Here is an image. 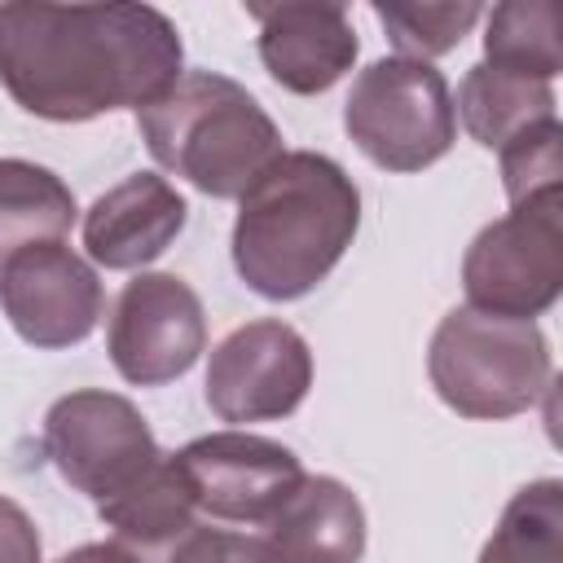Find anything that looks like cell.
<instances>
[{"mask_svg": "<svg viewBox=\"0 0 563 563\" xmlns=\"http://www.w3.org/2000/svg\"><path fill=\"white\" fill-rule=\"evenodd\" d=\"M185 44L154 4H0V84L35 119L141 110L180 79Z\"/></svg>", "mask_w": 563, "mask_h": 563, "instance_id": "cell-1", "label": "cell"}, {"mask_svg": "<svg viewBox=\"0 0 563 563\" xmlns=\"http://www.w3.org/2000/svg\"><path fill=\"white\" fill-rule=\"evenodd\" d=\"M356 229V180L330 154L282 150L238 198L233 268L260 299L290 303L334 273Z\"/></svg>", "mask_w": 563, "mask_h": 563, "instance_id": "cell-2", "label": "cell"}, {"mask_svg": "<svg viewBox=\"0 0 563 563\" xmlns=\"http://www.w3.org/2000/svg\"><path fill=\"white\" fill-rule=\"evenodd\" d=\"M150 158L207 198H242L251 180L282 158V132L268 110L220 70H180V79L136 110Z\"/></svg>", "mask_w": 563, "mask_h": 563, "instance_id": "cell-3", "label": "cell"}, {"mask_svg": "<svg viewBox=\"0 0 563 563\" xmlns=\"http://www.w3.org/2000/svg\"><path fill=\"white\" fill-rule=\"evenodd\" d=\"M427 378L453 413L497 422L528 413L550 391L554 356L537 321H515L462 303L444 312L431 334Z\"/></svg>", "mask_w": 563, "mask_h": 563, "instance_id": "cell-4", "label": "cell"}, {"mask_svg": "<svg viewBox=\"0 0 563 563\" xmlns=\"http://www.w3.org/2000/svg\"><path fill=\"white\" fill-rule=\"evenodd\" d=\"M343 128L374 167L422 172L440 163L457 141L449 79L431 62L378 57L352 79Z\"/></svg>", "mask_w": 563, "mask_h": 563, "instance_id": "cell-5", "label": "cell"}, {"mask_svg": "<svg viewBox=\"0 0 563 563\" xmlns=\"http://www.w3.org/2000/svg\"><path fill=\"white\" fill-rule=\"evenodd\" d=\"M466 308L532 321L563 290V194H541L484 224L462 260Z\"/></svg>", "mask_w": 563, "mask_h": 563, "instance_id": "cell-6", "label": "cell"}, {"mask_svg": "<svg viewBox=\"0 0 563 563\" xmlns=\"http://www.w3.org/2000/svg\"><path fill=\"white\" fill-rule=\"evenodd\" d=\"M44 453L57 475L97 506L128 493L163 462V449L141 409L128 396L101 387H84L48 405Z\"/></svg>", "mask_w": 563, "mask_h": 563, "instance_id": "cell-7", "label": "cell"}, {"mask_svg": "<svg viewBox=\"0 0 563 563\" xmlns=\"http://www.w3.org/2000/svg\"><path fill=\"white\" fill-rule=\"evenodd\" d=\"M106 352L132 387H163L207 352V312L176 273H136L106 325Z\"/></svg>", "mask_w": 563, "mask_h": 563, "instance_id": "cell-8", "label": "cell"}, {"mask_svg": "<svg viewBox=\"0 0 563 563\" xmlns=\"http://www.w3.org/2000/svg\"><path fill=\"white\" fill-rule=\"evenodd\" d=\"M312 387L308 339L277 321L260 317L229 330L207 361V405L220 422H277L290 418Z\"/></svg>", "mask_w": 563, "mask_h": 563, "instance_id": "cell-9", "label": "cell"}, {"mask_svg": "<svg viewBox=\"0 0 563 563\" xmlns=\"http://www.w3.org/2000/svg\"><path fill=\"white\" fill-rule=\"evenodd\" d=\"M106 308L97 268L66 242H40L0 264V312L22 343L57 352L84 343Z\"/></svg>", "mask_w": 563, "mask_h": 563, "instance_id": "cell-10", "label": "cell"}, {"mask_svg": "<svg viewBox=\"0 0 563 563\" xmlns=\"http://www.w3.org/2000/svg\"><path fill=\"white\" fill-rule=\"evenodd\" d=\"M176 462L194 488V506L224 523H268L308 475L295 449L251 431L198 435Z\"/></svg>", "mask_w": 563, "mask_h": 563, "instance_id": "cell-11", "label": "cell"}, {"mask_svg": "<svg viewBox=\"0 0 563 563\" xmlns=\"http://www.w3.org/2000/svg\"><path fill=\"white\" fill-rule=\"evenodd\" d=\"M260 26V62L277 88L295 97L330 92L356 62L361 40L343 4L334 0H282L246 4Z\"/></svg>", "mask_w": 563, "mask_h": 563, "instance_id": "cell-12", "label": "cell"}, {"mask_svg": "<svg viewBox=\"0 0 563 563\" xmlns=\"http://www.w3.org/2000/svg\"><path fill=\"white\" fill-rule=\"evenodd\" d=\"M189 202L158 172H132L84 211V251L110 273L154 264L185 229Z\"/></svg>", "mask_w": 563, "mask_h": 563, "instance_id": "cell-13", "label": "cell"}, {"mask_svg": "<svg viewBox=\"0 0 563 563\" xmlns=\"http://www.w3.org/2000/svg\"><path fill=\"white\" fill-rule=\"evenodd\" d=\"M268 563H361L365 506L334 475H303L290 501L264 523Z\"/></svg>", "mask_w": 563, "mask_h": 563, "instance_id": "cell-14", "label": "cell"}, {"mask_svg": "<svg viewBox=\"0 0 563 563\" xmlns=\"http://www.w3.org/2000/svg\"><path fill=\"white\" fill-rule=\"evenodd\" d=\"M554 106H559V97L550 84L475 62L462 75L453 114H462V128L471 132V141H479L484 150H501L523 128H532L541 119H559Z\"/></svg>", "mask_w": 563, "mask_h": 563, "instance_id": "cell-15", "label": "cell"}, {"mask_svg": "<svg viewBox=\"0 0 563 563\" xmlns=\"http://www.w3.org/2000/svg\"><path fill=\"white\" fill-rule=\"evenodd\" d=\"M75 216V194L57 172L31 158H0V264L26 246L62 242Z\"/></svg>", "mask_w": 563, "mask_h": 563, "instance_id": "cell-16", "label": "cell"}, {"mask_svg": "<svg viewBox=\"0 0 563 563\" xmlns=\"http://www.w3.org/2000/svg\"><path fill=\"white\" fill-rule=\"evenodd\" d=\"M97 515H101L106 528H114V537L123 545L154 550V545H167V541L185 537L194 528L198 506H194V488H189L176 453H163V462L141 484L101 501Z\"/></svg>", "mask_w": 563, "mask_h": 563, "instance_id": "cell-17", "label": "cell"}, {"mask_svg": "<svg viewBox=\"0 0 563 563\" xmlns=\"http://www.w3.org/2000/svg\"><path fill=\"white\" fill-rule=\"evenodd\" d=\"M484 62L550 84L563 70L559 53V4L554 0H506L488 13Z\"/></svg>", "mask_w": 563, "mask_h": 563, "instance_id": "cell-18", "label": "cell"}, {"mask_svg": "<svg viewBox=\"0 0 563 563\" xmlns=\"http://www.w3.org/2000/svg\"><path fill=\"white\" fill-rule=\"evenodd\" d=\"M479 563H563V484H523L506 501L493 537L479 550Z\"/></svg>", "mask_w": 563, "mask_h": 563, "instance_id": "cell-19", "label": "cell"}, {"mask_svg": "<svg viewBox=\"0 0 563 563\" xmlns=\"http://www.w3.org/2000/svg\"><path fill=\"white\" fill-rule=\"evenodd\" d=\"M374 18L383 22L387 40L400 48L396 57H413V62H431L449 48H457L471 26L484 18V9L475 0H457V4H405V0H378Z\"/></svg>", "mask_w": 563, "mask_h": 563, "instance_id": "cell-20", "label": "cell"}, {"mask_svg": "<svg viewBox=\"0 0 563 563\" xmlns=\"http://www.w3.org/2000/svg\"><path fill=\"white\" fill-rule=\"evenodd\" d=\"M501 185L510 207L541 198V194H563V128L559 119H541L510 136L501 150Z\"/></svg>", "mask_w": 563, "mask_h": 563, "instance_id": "cell-21", "label": "cell"}, {"mask_svg": "<svg viewBox=\"0 0 563 563\" xmlns=\"http://www.w3.org/2000/svg\"><path fill=\"white\" fill-rule=\"evenodd\" d=\"M167 563H268L264 545L246 532H229V528H189Z\"/></svg>", "mask_w": 563, "mask_h": 563, "instance_id": "cell-22", "label": "cell"}, {"mask_svg": "<svg viewBox=\"0 0 563 563\" xmlns=\"http://www.w3.org/2000/svg\"><path fill=\"white\" fill-rule=\"evenodd\" d=\"M0 563H40V532L31 515L0 493Z\"/></svg>", "mask_w": 563, "mask_h": 563, "instance_id": "cell-23", "label": "cell"}, {"mask_svg": "<svg viewBox=\"0 0 563 563\" xmlns=\"http://www.w3.org/2000/svg\"><path fill=\"white\" fill-rule=\"evenodd\" d=\"M57 563H141V554H132L123 541H88L66 550Z\"/></svg>", "mask_w": 563, "mask_h": 563, "instance_id": "cell-24", "label": "cell"}]
</instances>
